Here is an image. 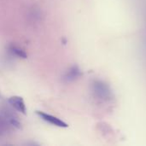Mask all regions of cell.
Listing matches in <instances>:
<instances>
[{"mask_svg": "<svg viewBox=\"0 0 146 146\" xmlns=\"http://www.w3.org/2000/svg\"><path fill=\"white\" fill-rule=\"evenodd\" d=\"M36 114L43 121H44L53 126H56L58 127H68V125L66 122H64L63 121H62L61 119H59L56 116H53L51 115L46 114L43 111H36Z\"/></svg>", "mask_w": 146, "mask_h": 146, "instance_id": "6da1fadb", "label": "cell"}, {"mask_svg": "<svg viewBox=\"0 0 146 146\" xmlns=\"http://www.w3.org/2000/svg\"><path fill=\"white\" fill-rule=\"evenodd\" d=\"M93 88H94L95 94L100 99L106 100L110 98V91L109 87L104 83H103L101 81H96L93 84Z\"/></svg>", "mask_w": 146, "mask_h": 146, "instance_id": "7a4b0ae2", "label": "cell"}, {"mask_svg": "<svg viewBox=\"0 0 146 146\" xmlns=\"http://www.w3.org/2000/svg\"><path fill=\"white\" fill-rule=\"evenodd\" d=\"M9 104L18 112L26 115L27 114V108L24 103V100L20 96H12L8 100Z\"/></svg>", "mask_w": 146, "mask_h": 146, "instance_id": "3957f363", "label": "cell"}, {"mask_svg": "<svg viewBox=\"0 0 146 146\" xmlns=\"http://www.w3.org/2000/svg\"><path fill=\"white\" fill-rule=\"evenodd\" d=\"M81 75V71L77 66L71 67L63 75V80L66 82H71L78 79Z\"/></svg>", "mask_w": 146, "mask_h": 146, "instance_id": "277c9868", "label": "cell"}, {"mask_svg": "<svg viewBox=\"0 0 146 146\" xmlns=\"http://www.w3.org/2000/svg\"><path fill=\"white\" fill-rule=\"evenodd\" d=\"M8 50L12 54V55H15V56H18L20 58H23V59H26L27 57V55L26 53L25 50H23L21 48L16 46V45H14V44H9L8 46Z\"/></svg>", "mask_w": 146, "mask_h": 146, "instance_id": "5b68a950", "label": "cell"}, {"mask_svg": "<svg viewBox=\"0 0 146 146\" xmlns=\"http://www.w3.org/2000/svg\"><path fill=\"white\" fill-rule=\"evenodd\" d=\"M13 127L6 118L0 113V135H4L10 131V128Z\"/></svg>", "mask_w": 146, "mask_h": 146, "instance_id": "8992f818", "label": "cell"}, {"mask_svg": "<svg viewBox=\"0 0 146 146\" xmlns=\"http://www.w3.org/2000/svg\"><path fill=\"white\" fill-rule=\"evenodd\" d=\"M0 98H1V93H0Z\"/></svg>", "mask_w": 146, "mask_h": 146, "instance_id": "52a82bcc", "label": "cell"}]
</instances>
